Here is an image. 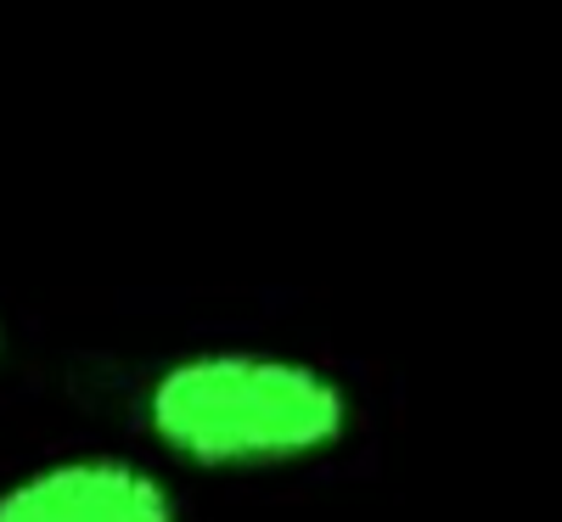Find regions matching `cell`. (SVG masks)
Masks as SVG:
<instances>
[{
    "label": "cell",
    "mask_w": 562,
    "mask_h": 522,
    "mask_svg": "<svg viewBox=\"0 0 562 522\" xmlns=\"http://www.w3.org/2000/svg\"><path fill=\"white\" fill-rule=\"evenodd\" d=\"M140 433L192 472H288L338 455L355 433V388L299 349L203 343L140 383Z\"/></svg>",
    "instance_id": "6da1fadb"
},
{
    "label": "cell",
    "mask_w": 562,
    "mask_h": 522,
    "mask_svg": "<svg viewBox=\"0 0 562 522\" xmlns=\"http://www.w3.org/2000/svg\"><path fill=\"white\" fill-rule=\"evenodd\" d=\"M0 522H180V495L140 455L63 450L0 484Z\"/></svg>",
    "instance_id": "7a4b0ae2"
},
{
    "label": "cell",
    "mask_w": 562,
    "mask_h": 522,
    "mask_svg": "<svg viewBox=\"0 0 562 522\" xmlns=\"http://www.w3.org/2000/svg\"><path fill=\"white\" fill-rule=\"evenodd\" d=\"M7 354H12V320H7V309H0V365H7Z\"/></svg>",
    "instance_id": "3957f363"
}]
</instances>
